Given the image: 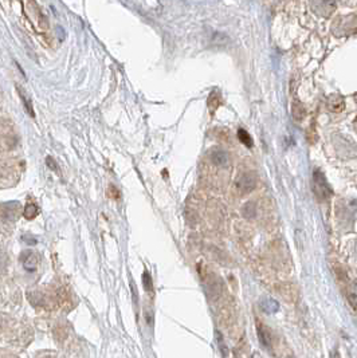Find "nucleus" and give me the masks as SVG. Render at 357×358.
<instances>
[{"label":"nucleus","mask_w":357,"mask_h":358,"mask_svg":"<svg viewBox=\"0 0 357 358\" xmlns=\"http://www.w3.org/2000/svg\"><path fill=\"white\" fill-rule=\"evenodd\" d=\"M24 12L28 20L31 22L38 32H44L47 30V19L44 18V15L40 11L39 6L36 4L35 0H26L24 2Z\"/></svg>","instance_id":"f257e3e1"},{"label":"nucleus","mask_w":357,"mask_h":358,"mask_svg":"<svg viewBox=\"0 0 357 358\" xmlns=\"http://www.w3.org/2000/svg\"><path fill=\"white\" fill-rule=\"evenodd\" d=\"M2 145L4 149H14L18 145V136L12 122L4 118L2 121Z\"/></svg>","instance_id":"f03ea898"},{"label":"nucleus","mask_w":357,"mask_h":358,"mask_svg":"<svg viewBox=\"0 0 357 358\" xmlns=\"http://www.w3.org/2000/svg\"><path fill=\"white\" fill-rule=\"evenodd\" d=\"M257 187V177L252 173H242L236 177L235 188L240 193H250Z\"/></svg>","instance_id":"7ed1b4c3"},{"label":"nucleus","mask_w":357,"mask_h":358,"mask_svg":"<svg viewBox=\"0 0 357 358\" xmlns=\"http://www.w3.org/2000/svg\"><path fill=\"white\" fill-rule=\"evenodd\" d=\"M20 214V206L19 202L12 201L6 202L3 206V219L6 220H15L18 219Z\"/></svg>","instance_id":"20e7f679"},{"label":"nucleus","mask_w":357,"mask_h":358,"mask_svg":"<svg viewBox=\"0 0 357 358\" xmlns=\"http://www.w3.org/2000/svg\"><path fill=\"white\" fill-rule=\"evenodd\" d=\"M211 157V161L218 167H226L230 163V157H228V153L222 150V149H214L210 155Z\"/></svg>","instance_id":"39448f33"},{"label":"nucleus","mask_w":357,"mask_h":358,"mask_svg":"<svg viewBox=\"0 0 357 358\" xmlns=\"http://www.w3.org/2000/svg\"><path fill=\"white\" fill-rule=\"evenodd\" d=\"M257 331H258L259 342L262 343V346L269 349V347L271 346V335L270 333H269V330L263 326L262 323H258V325H257Z\"/></svg>","instance_id":"423d86ee"},{"label":"nucleus","mask_w":357,"mask_h":358,"mask_svg":"<svg viewBox=\"0 0 357 358\" xmlns=\"http://www.w3.org/2000/svg\"><path fill=\"white\" fill-rule=\"evenodd\" d=\"M20 259L23 262L24 269L30 271V273H32V271L36 269L38 261H36V257L32 252H28V251L27 252H23L22 253V257H20Z\"/></svg>","instance_id":"0eeeda50"},{"label":"nucleus","mask_w":357,"mask_h":358,"mask_svg":"<svg viewBox=\"0 0 357 358\" xmlns=\"http://www.w3.org/2000/svg\"><path fill=\"white\" fill-rule=\"evenodd\" d=\"M16 90H18V93H19L20 99H22V102H23V105L24 108H26V110H27V113L34 118L35 117V113H34V109H32V104L30 97H28L27 93H26L23 89H20V86H16Z\"/></svg>","instance_id":"6e6552de"},{"label":"nucleus","mask_w":357,"mask_h":358,"mask_svg":"<svg viewBox=\"0 0 357 358\" xmlns=\"http://www.w3.org/2000/svg\"><path fill=\"white\" fill-rule=\"evenodd\" d=\"M222 104V97H220L219 91H212L208 97V108L211 112L216 110L219 108V105Z\"/></svg>","instance_id":"1a4fd4ad"},{"label":"nucleus","mask_w":357,"mask_h":358,"mask_svg":"<svg viewBox=\"0 0 357 358\" xmlns=\"http://www.w3.org/2000/svg\"><path fill=\"white\" fill-rule=\"evenodd\" d=\"M261 308L263 309V312H266V313H269V314H271V313L278 312L279 306H278V303L275 302V300L266 299V300H263L262 304H261Z\"/></svg>","instance_id":"9d476101"},{"label":"nucleus","mask_w":357,"mask_h":358,"mask_svg":"<svg viewBox=\"0 0 357 358\" xmlns=\"http://www.w3.org/2000/svg\"><path fill=\"white\" fill-rule=\"evenodd\" d=\"M38 207L35 206V204H27V206L24 207V210H23V216L26 219H28V220H31V219H34V218H36V215H38Z\"/></svg>","instance_id":"9b49d317"},{"label":"nucleus","mask_w":357,"mask_h":358,"mask_svg":"<svg viewBox=\"0 0 357 358\" xmlns=\"http://www.w3.org/2000/svg\"><path fill=\"white\" fill-rule=\"evenodd\" d=\"M238 138H239L242 144H244L246 146H248V148H250V146H252L251 136H250V134H248V133L246 132L244 129H239V130H238Z\"/></svg>","instance_id":"f8f14e48"},{"label":"nucleus","mask_w":357,"mask_h":358,"mask_svg":"<svg viewBox=\"0 0 357 358\" xmlns=\"http://www.w3.org/2000/svg\"><path fill=\"white\" fill-rule=\"evenodd\" d=\"M255 214H257V210H255V206L252 202H247L243 208V215L247 219H252L255 218Z\"/></svg>","instance_id":"ddd939ff"},{"label":"nucleus","mask_w":357,"mask_h":358,"mask_svg":"<svg viewBox=\"0 0 357 358\" xmlns=\"http://www.w3.org/2000/svg\"><path fill=\"white\" fill-rule=\"evenodd\" d=\"M142 284L146 291H152V278H150V274L146 271L142 274Z\"/></svg>","instance_id":"4468645a"},{"label":"nucleus","mask_w":357,"mask_h":358,"mask_svg":"<svg viewBox=\"0 0 357 358\" xmlns=\"http://www.w3.org/2000/svg\"><path fill=\"white\" fill-rule=\"evenodd\" d=\"M108 195H109L112 199H118V197H120V192H118L113 185H110L109 191H108Z\"/></svg>","instance_id":"2eb2a0df"},{"label":"nucleus","mask_w":357,"mask_h":358,"mask_svg":"<svg viewBox=\"0 0 357 358\" xmlns=\"http://www.w3.org/2000/svg\"><path fill=\"white\" fill-rule=\"evenodd\" d=\"M46 163H47V165H48V168H50V169H53V171H54V169H55V171H58L57 163H55L54 160L51 159V157H47V159H46Z\"/></svg>","instance_id":"dca6fc26"},{"label":"nucleus","mask_w":357,"mask_h":358,"mask_svg":"<svg viewBox=\"0 0 357 358\" xmlns=\"http://www.w3.org/2000/svg\"><path fill=\"white\" fill-rule=\"evenodd\" d=\"M23 240L27 243V244H36V239L31 238V236H23Z\"/></svg>","instance_id":"f3484780"},{"label":"nucleus","mask_w":357,"mask_h":358,"mask_svg":"<svg viewBox=\"0 0 357 358\" xmlns=\"http://www.w3.org/2000/svg\"><path fill=\"white\" fill-rule=\"evenodd\" d=\"M289 358H290V357H289Z\"/></svg>","instance_id":"a211bd4d"}]
</instances>
